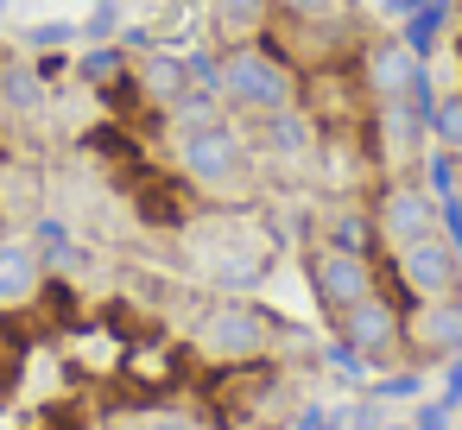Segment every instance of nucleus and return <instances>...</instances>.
Returning <instances> with one entry per match:
<instances>
[{
  "mask_svg": "<svg viewBox=\"0 0 462 430\" xmlns=\"http://www.w3.org/2000/svg\"><path fill=\"white\" fill-rule=\"evenodd\" d=\"M443 26H449V0H424L411 20H399V39H405V51H418L430 64L437 45H443Z\"/></svg>",
  "mask_w": 462,
  "mask_h": 430,
  "instance_id": "nucleus-18",
  "label": "nucleus"
},
{
  "mask_svg": "<svg viewBox=\"0 0 462 430\" xmlns=\"http://www.w3.org/2000/svg\"><path fill=\"white\" fill-rule=\"evenodd\" d=\"M323 417H329V411L310 398V405H298V411H291V430H323Z\"/></svg>",
  "mask_w": 462,
  "mask_h": 430,
  "instance_id": "nucleus-30",
  "label": "nucleus"
},
{
  "mask_svg": "<svg viewBox=\"0 0 462 430\" xmlns=\"http://www.w3.org/2000/svg\"><path fill=\"white\" fill-rule=\"evenodd\" d=\"M424 127H430V146H443V152L462 159V89H443L430 102V114H424Z\"/></svg>",
  "mask_w": 462,
  "mask_h": 430,
  "instance_id": "nucleus-20",
  "label": "nucleus"
},
{
  "mask_svg": "<svg viewBox=\"0 0 462 430\" xmlns=\"http://www.w3.org/2000/svg\"><path fill=\"white\" fill-rule=\"evenodd\" d=\"M405 348L411 367H443L449 354H462V297L405 304Z\"/></svg>",
  "mask_w": 462,
  "mask_h": 430,
  "instance_id": "nucleus-8",
  "label": "nucleus"
},
{
  "mask_svg": "<svg viewBox=\"0 0 462 430\" xmlns=\"http://www.w3.org/2000/svg\"><path fill=\"white\" fill-rule=\"evenodd\" d=\"M456 184H462V159L443 152V146H430V152H424V190L443 203V197H456Z\"/></svg>",
  "mask_w": 462,
  "mask_h": 430,
  "instance_id": "nucleus-22",
  "label": "nucleus"
},
{
  "mask_svg": "<svg viewBox=\"0 0 462 430\" xmlns=\"http://www.w3.org/2000/svg\"><path fill=\"white\" fill-rule=\"evenodd\" d=\"M342 417H348V430H380V424H386V405H380L374 392H361V405L342 411Z\"/></svg>",
  "mask_w": 462,
  "mask_h": 430,
  "instance_id": "nucleus-27",
  "label": "nucleus"
},
{
  "mask_svg": "<svg viewBox=\"0 0 462 430\" xmlns=\"http://www.w3.org/2000/svg\"><path fill=\"white\" fill-rule=\"evenodd\" d=\"M273 0H209V32L216 45H247V39H266L273 26Z\"/></svg>",
  "mask_w": 462,
  "mask_h": 430,
  "instance_id": "nucleus-14",
  "label": "nucleus"
},
{
  "mask_svg": "<svg viewBox=\"0 0 462 430\" xmlns=\"http://www.w3.org/2000/svg\"><path fill=\"white\" fill-rule=\"evenodd\" d=\"M374 152H380V165L399 178V165L405 159H418L424 146H430V127H424V108H411V102H374Z\"/></svg>",
  "mask_w": 462,
  "mask_h": 430,
  "instance_id": "nucleus-11",
  "label": "nucleus"
},
{
  "mask_svg": "<svg viewBox=\"0 0 462 430\" xmlns=\"http://www.w3.org/2000/svg\"><path fill=\"white\" fill-rule=\"evenodd\" d=\"M77 77H83V83H96V89H115V83H127V77H134V51H127L121 39L89 45V51H83V64H77Z\"/></svg>",
  "mask_w": 462,
  "mask_h": 430,
  "instance_id": "nucleus-19",
  "label": "nucleus"
},
{
  "mask_svg": "<svg viewBox=\"0 0 462 430\" xmlns=\"http://www.w3.org/2000/svg\"><path fill=\"white\" fill-rule=\"evenodd\" d=\"M32 247H39V260H45L51 272H77V266H83V247H77L70 222H58V215H39V222H32Z\"/></svg>",
  "mask_w": 462,
  "mask_h": 430,
  "instance_id": "nucleus-17",
  "label": "nucleus"
},
{
  "mask_svg": "<svg viewBox=\"0 0 462 430\" xmlns=\"http://www.w3.org/2000/svg\"><path fill=\"white\" fill-rule=\"evenodd\" d=\"M273 335H279V323L260 304H247V297H216L190 323V348L209 367H254V361H266Z\"/></svg>",
  "mask_w": 462,
  "mask_h": 430,
  "instance_id": "nucleus-3",
  "label": "nucleus"
},
{
  "mask_svg": "<svg viewBox=\"0 0 462 430\" xmlns=\"http://www.w3.org/2000/svg\"><path fill=\"white\" fill-rule=\"evenodd\" d=\"M437 398H443L449 411H462V354L443 361V392H437Z\"/></svg>",
  "mask_w": 462,
  "mask_h": 430,
  "instance_id": "nucleus-29",
  "label": "nucleus"
},
{
  "mask_svg": "<svg viewBox=\"0 0 462 430\" xmlns=\"http://www.w3.org/2000/svg\"><path fill=\"white\" fill-rule=\"evenodd\" d=\"M7 234H14V228H7V209H0V241H7Z\"/></svg>",
  "mask_w": 462,
  "mask_h": 430,
  "instance_id": "nucleus-34",
  "label": "nucleus"
},
{
  "mask_svg": "<svg viewBox=\"0 0 462 430\" xmlns=\"http://www.w3.org/2000/svg\"><path fill=\"white\" fill-rule=\"evenodd\" d=\"M367 392H374L380 405H418V398H424V367H386Z\"/></svg>",
  "mask_w": 462,
  "mask_h": 430,
  "instance_id": "nucleus-21",
  "label": "nucleus"
},
{
  "mask_svg": "<svg viewBox=\"0 0 462 430\" xmlns=\"http://www.w3.org/2000/svg\"><path fill=\"white\" fill-rule=\"evenodd\" d=\"M329 329H336L355 354H367L380 373H386V367H399V354H405V310H399V297H393L386 285H380L374 297H361L348 316H336Z\"/></svg>",
  "mask_w": 462,
  "mask_h": 430,
  "instance_id": "nucleus-5",
  "label": "nucleus"
},
{
  "mask_svg": "<svg viewBox=\"0 0 462 430\" xmlns=\"http://www.w3.org/2000/svg\"><path fill=\"white\" fill-rule=\"evenodd\" d=\"M418 70H424V58L405 51L399 32H380V39H367V45L355 51V83H361L367 102H399L405 83H411Z\"/></svg>",
  "mask_w": 462,
  "mask_h": 430,
  "instance_id": "nucleus-9",
  "label": "nucleus"
},
{
  "mask_svg": "<svg viewBox=\"0 0 462 430\" xmlns=\"http://www.w3.org/2000/svg\"><path fill=\"white\" fill-rule=\"evenodd\" d=\"M323 361H329V367H336V373H342L348 386H361V392L374 386V361H367V354H355V348H348L342 335H336V342L323 348Z\"/></svg>",
  "mask_w": 462,
  "mask_h": 430,
  "instance_id": "nucleus-24",
  "label": "nucleus"
},
{
  "mask_svg": "<svg viewBox=\"0 0 462 430\" xmlns=\"http://www.w3.org/2000/svg\"><path fill=\"white\" fill-rule=\"evenodd\" d=\"M171 159L197 197H228L247 178V133L235 114L203 121V127H171Z\"/></svg>",
  "mask_w": 462,
  "mask_h": 430,
  "instance_id": "nucleus-2",
  "label": "nucleus"
},
{
  "mask_svg": "<svg viewBox=\"0 0 462 430\" xmlns=\"http://www.w3.org/2000/svg\"><path fill=\"white\" fill-rule=\"evenodd\" d=\"M197 190L184 184V178H146L140 190H134V209H140V222L146 228H171V234H184L190 222H197Z\"/></svg>",
  "mask_w": 462,
  "mask_h": 430,
  "instance_id": "nucleus-12",
  "label": "nucleus"
},
{
  "mask_svg": "<svg viewBox=\"0 0 462 430\" xmlns=\"http://www.w3.org/2000/svg\"><path fill=\"white\" fill-rule=\"evenodd\" d=\"M317 241H329V247H348V253H380V234H374V209H355V203H336Z\"/></svg>",
  "mask_w": 462,
  "mask_h": 430,
  "instance_id": "nucleus-15",
  "label": "nucleus"
},
{
  "mask_svg": "<svg viewBox=\"0 0 462 430\" xmlns=\"http://www.w3.org/2000/svg\"><path fill=\"white\" fill-rule=\"evenodd\" d=\"M418 7H424V0H380V14H386V20H393V26H399V20H411V14H418Z\"/></svg>",
  "mask_w": 462,
  "mask_h": 430,
  "instance_id": "nucleus-31",
  "label": "nucleus"
},
{
  "mask_svg": "<svg viewBox=\"0 0 462 430\" xmlns=\"http://www.w3.org/2000/svg\"><path fill=\"white\" fill-rule=\"evenodd\" d=\"M367 209H374V234H380L386 253H399V247L437 234V197H430L424 184H411V178H386Z\"/></svg>",
  "mask_w": 462,
  "mask_h": 430,
  "instance_id": "nucleus-6",
  "label": "nucleus"
},
{
  "mask_svg": "<svg viewBox=\"0 0 462 430\" xmlns=\"http://www.w3.org/2000/svg\"><path fill=\"white\" fill-rule=\"evenodd\" d=\"M380 430H411V424H405V417H386V424H380Z\"/></svg>",
  "mask_w": 462,
  "mask_h": 430,
  "instance_id": "nucleus-33",
  "label": "nucleus"
},
{
  "mask_svg": "<svg viewBox=\"0 0 462 430\" xmlns=\"http://www.w3.org/2000/svg\"><path fill=\"white\" fill-rule=\"evenodd\" d=\"M45 297V260L32 241H0V310H26Z\"/></svg>",
  "mask_w": 462,
  "mask_h": 430,
  "instance_id": "nucleus-13",
  "label": "nucleus"
},
{
  "mask_svg": "<svg viewBox=\"0 0 462 430\" xmlns=\"http://www.w3.org/2000/svg\"><path fill=\"white\" fill-rule=\"evenodd\" d=\"M39 102H45V77H39V64L7 58V64H0V108H7V114H39Z\"/></svg>",
  "mask_w": 462,
  "mask_h": 430,
  "instance_id": "nucleus-16",
  "label": "nucleus"
},
{
  "mask_svg": "<svg viewBox=\"0 0 462 430\" xmlns=\"http://www.w3.org/2000/svg\"><path fill=\"white\" fill-rule=\"evenodd\" d=\"M121 7H127V0H96V14L83 20V39H89V45L121 39Z\"/></svg>",
  "mask_w": 462,
  "mask_h": 430,
  "instance_id": "nucleus-25",
  "label": "nucleus"
},
{
  "mask_svg": "<svg viewBox=\"0 0 462 430\" xmlns=\"http://www.w3.org/2000/svg\"><path fill=\"white\" fill-rule=\"evenodd\" d=\"M456 203H462V184H456Z\"/></svg>",
  "mask_w": 462,
  "mask_h": 430,
  "instance_id": "nucleus-36",
  "label": "nucleus"
},
{
  "mask_svg": "<svg viewBox=\"0 0 462 430\" xmlns=\"http://www.w3.org/2000/svg\"><path fill=\"white\" fill-rule=\"evenodd\" d=\"M304 279H310V297H317V310H323L329 323L348 316L361 297L380 291L374 253H348V247H329V241H310V247H304Z\"/></svg>",
  "mask_w": 462,
  "mask_h": 430,
  "instance_id": "nucleus-4",
  "label": "nucleus"
},
{
  "mask_svg": "<svg viewBox=\"0 0 462 430\" xmlns=\"http://www.w3.org/2000/svg\"><path fill=\"white\" fill-rule=\"evenodd\" d=\"M134 430H197V417H184V411H140Z\"/></svg>",
  "mask_w": 462,
  "mask_h": 430,
  "instance_id": "nucleus-28",
  "label": "nucleus"
},
{
  "mask_svg": "<svg viewBox=\"0 0 462 430\" xmlns=\"http://www.w3.org/2000/svg\"><path fill=\"white\" fill-rule=\"evenodd\" d=\"M405 424H411V430H456V411H449L443 398H418Z\"/></svg>",
  "mask_w": 462,
  "mask_h": 430,
  "instance_id": "nucleus-26",
  "label": "nucleus"
},
{
  "mask_svg": "<svg viewBox=\"0 0 462 430\" xmlns=\"http://www.w3.org/2000/svg\"><path fill=\"white\" fill-rule=\"evenodd\" d=\"M323 430H348V417H323Z\"/></svg>",
  "mask_w": 462,
  "mask_h": 430,
  "instance_id": "nucleus-32",
  "label": "nucleus"
},
{
  "mask_svg": "<svg viewBox=\"0 0 462 430\" xmlns=\"http://www.w3.org/2000/svg\"><path fill=\"white\" fill-rule=\"evenodd\" d=\"M134 96H140V108L152 121H171L178 102L190 96V58L184 51H159V45L134 51Z\"/></svg>",
  "mask_w": 462,
  "mask_h": 430,
  "instance_id": "nucleus-10",
  "label": "nucleus"
},
{
  "mask_svg": "<svg viewBox=\"0 0 462 430\" xmlns=\"http://www.w3.org/2000/svg\"><path fill=\"white\" fill-rule=\"evenodd\" d=\"M77 39H83V20H39V26H26L32 51H70Z\"/></svg>",
  "mask_w": 462,
  "mask_h": 430,
  "instance_id": "nucleus-23",
  "label": "nucleus"
},
{
  "mask_svg": "<svg viewBox=\"0 0 462 430\" xmlns=\"http://www.w3.org/2000/svg\"><path fill=\"white\" fill-rule=\"evenodd\" d=\"M456 51H462V39H456Z\"/></svg>",
  "mask_w": 462,
  "mask_h": 430,
  "instance_id": "nucleus-37",
  "label": "nucleus"
},
{
  "mask_svg": "<svg viewBox=\"0 0 462 430\" xmlns=\"http://www.w3.org/2000/svg\"><path fill=\"white\" fill-rule=\"evenodd\" d=\"M0 20H7V0H0Z\"/></svg>",
  "mask_w": 462,
  "mask_h": 430,
  "instance_id": "nucleus-35",
  "label": "nucleus"
},
{
  "mask_svg": "<svg viewBox=\"0 0 462 430\" xmlns=\"http://www.w3.org/2000/svg\"><path fill=\"white\" fill-rule=\"evenodd\" d=\"M216 70H222V108H228L235 121H266V114L304 102V77H298L266 39L216 45Z\"/></svg>",
  "mask_w": 462,
  "mask_h": 430,
  "instance_id": "nucleus-1",
  "label": "nucleus"
},
{
  "mask_svg": "<svg viewBox=\"0 0 462 430\" xmlns=\"http://www.w3.org/2000/svg\"><path fill=\"white\" fill-rule=\"evenodd\" d=\"M386 266H393V279L405 285V304H424V297H462V253H456L443 234L399 247Z\"/></svg>",
  "mask_w": 462,
  "mask_h": 430,
  "instance_id": "nucleus-7",
  "label": "nucleus"
}]
</instances>
